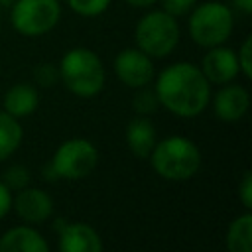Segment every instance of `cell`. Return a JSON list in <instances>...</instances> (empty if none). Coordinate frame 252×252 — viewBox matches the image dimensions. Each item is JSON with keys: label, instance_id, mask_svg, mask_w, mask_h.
I'll return each mask as SVG.
<instances>
[{"label": "cell", "instance_id": "1", "mask_svg": "<svg viewBox=\"0 0 252 252\" xmlns=\"http://www.w3.org/2000/svg\"><path fill=\"white\" fill-rule=\"evenodd\" d=\"M156 94L163 108L181 118L199 116L209 104L211 91L203 71L191 63L179 61L158 75Z\"/></svg>", "mask_w": 252, "mask_h": 252}, {"label": "cell", "instance_id": "2", "mask_svg": "<svg viewBox=\"0 0 252 252\" xmlns=\"http://www.w3.org/2000/svg\"><path fill=\"white\" fill-rule=\"evenodd\" d=\"M148 159L154 171L169 181L191 179L201 167V152L185 136H167L156 142Z\"/></svg>", "mask_w": 252, "mask_h": 252}, {"label": "cell", "instance_id": "3", "mask_svg": "<svg viewBox=\"0 0 252 252\" xmlns=\"http://www.w3.org/2000/svg\"><path fill=\"white\" fill-rule=\"evenodd\" d=\"M59 79H63L65 87L73 94L91 98L104 87V65L94 51L87 47H73L59 63Z\"/></svg>", "mask_w": 252, "mask_h": 252}, {"label": "cell", "instance_id": "4", "mask_svg": "<svg viewBox=\"0 0 252 252\" xmlns=\"http://www.w3.org/2000/svg\"><path fill=\"white\" fill-rule=\"evenodd\" d=\"M136 47L150 57L169 55L179 41V26L173 16L163 10L142 16L136 24Z\"/></svg>", "mask_w": 252, "mask_h": 252}, {"label": "cell", "instance_id": "5", "mask_svg": "<svg viewBox=\"0 0 252 252\" xmlns=\"http://www.w3.org/2000/svg\"><path fill=\"white\" fill-rule=\"evenodd\" d=\"M96 163H98L96 148L85 138H71L55 150L51 163L45 169V177L77 181L87 177L96 167Z\"/></svg>", "mask_w": 252, "mask_h": 252}, {"label": "cell", "instance_id": "6", "mask_svg": "<svg viewBox=\"0 0 252 252\" xmlns=\"http://www.w3.org/2000/svg\"><path fill=\"white\" fill-rule=\"evenodd\" d=\"M234 26L232 10L220 2H205L189 16V33L201 47L222 45Z\"/></svg>", "mask_w": 252, "mask_h": 252}, {"label": "cell", "instance_id": "7", "mask_svg": "<svg viewBox=\"0 0 252 252\" xmlns=\"http://www.w3.org/2000/svg\"><path fill=\"white\" fill-rule=\"evenodd\" d=\"M61 16L57 0H16L10 22L14 30L28 37H37L51 32Z\"/></svg>", "mask_w": 252, "mask_h": 252}, {"label": "cell", "instance_id": "8", "mask_svg": "<svg viewBox=\"0 0 252 252\" xmlns=\"http://www.w3.org/2000/svg\"><path fill=\"white\" fill-rule=\"evenodd\" d=\"M114 73L126 87L142 89L154 79L152 57L140 49H122L114 59Z\"/></svg>", "mask_w": 252, "mask_h": 252}, {"label": "cell", "instance_id": "9", "mask_svg": "<svg viewBox=\"0 0 252 252\" xmlns=\"http://www.w3.org/2000/svg\"><path fill=\"white\" fill-rule=\"evenodd\" d=\"M12 207L16 209L18 217L28 224H41L53 213L51 197L45 191L28 185L18 191L16 199H12Z\"/></svg>", "mask_w": 252, "mask_h": 252}, {"label": "cell", "instance_id": "10", "mask_svg": "<svg viewBox=\"0 0 252 252\" xmlns=\"http://www.w3.org/2000/svg\"><path fill=\"white\" fill-rule=\"evenodd\" d=\"M201 71L209 83H217V85L230 83L240 73L236 53L232 49L220 47V45L209 47V51L205 53V57L201 61Z\"/></svg>", "mask_w": 252, "mask_h": 252}, {"label": "cell", "instance_id": "11", "mask_svg": "<svg viewBox=\"0 0 252 252\" xmlns=\"http://www.w3.org/2000/svg\"><path fill=\"white\" fill-rule=\"evenodd\" d=\"M59 250L61 252H100L102 240L98 232L85 222H59Z\"/></svg>", "mask_w": 252, "mask_h": 252}, {"label": "cell", "instance_id": "12", "mask_svg": "<svg viewBox=\"0 0 252 252\" xmlns=\"http://www.w3.org/2000/svg\"><path fill=\"white\" fill-rule=\"evenodd\" d=\"M250 104V96L248 91L242 85H230L226 83L217 94H215V116L224 120V122H234L240 120Z\"/></svg>", "mask_w": 252, "mask_h": 252}, {"label": "cell", "instance_id": "13", "mask_svg": "<svg viewBox=\"0 0 252 252\" xmlns=\"http://www.w3.org/2000/svg\"><path fill=\"white\" fill-rule=\"evenodd\" d=\"M49 244L32 226H14L0 238V252H47Z\"/></svg>", "mask_w": 252, "mask_h": 252}, {"label": "cell", "instance_id": "14", "mask_svg": "<svg viewBox=\"0 0 252 252\" xmlns=\"http://www.w3.org/2000/svg\"><path fill=\"white\" fill-rule=\"evenodd\" d=\"M126 144L136 158L148 159V156L156 146V128L152 120L146 118L144 114L130 120V124L126 126Z\"/></svg>", "mask_w": 252, "mask_h": 252}, {"label": "cell", "instance_id": "15", "mask_svg": "<svg viewBox=\"0 0 252 252\" xmlns=\"http://www.w3.org/2000/svg\"><path fill=\"white\" fill-rule=\"evenodd\" d=\"M37 104H39V94L35 87L26 85V83H18L10 87L4 94V110L12 114L14 118H24V116L33 114Z\"/></svg>", "mask_w": 252, "mask_h": 252}, {"label": "cell", "instance_id": "16", "mask_svg": "<svg viewBox=\"0 0 252 252\" xmlns=\"http://www.w3.org/2000/svg\"><path fill=\"white\" fill-rule=\"evenodd\" d=\"M226 246L230 252H252V215L248 211L230 222Z\"/></svg>", "mask_w": 252, "mask_h": 252}, {"label": "cell", "instance_id": "17", "mask_svg": "<svg viewBox=\"0 0 252 252\" xmlns=\"http://www.w3.org/2000/svg\"><path fill=\"white\" fill-rule=\"evenodd\" d=\"M22 126L18 118L8 114L6 110H0V161L8 159L22 144Z\"/></svg>", "mask_w": 252, "mask_h": 252}, {"label": "cell", "instance_id": "18", "mask_svg": "<svg viewBox=\"0 0 252 252\" xmlns=\"http://www.w3.org/2000/svg\"><path fill=\"white\" fill-rule=\"evenodd\" d=\"M67 2L73 12H77L79 16H85V18L98 16L110 6V0H67Z\"/></svg>", "mask_w": 252, "mask_h": 252}, {"label": "cell", "instance_id": "19", "mask_svg": "<svg viewBox=\"0 0 252 252\" xmlns=\"http://www.w3.org/2000/svg\"><path fill=\"white\" fill-rule=\"evenodd\" d=\"M158 104H159V100H158L156 91L144 89V91H140V93L134 96V110H136L138 114H152V112H156Z\"/></svg>", "mask_w": 252, "mask_h": 252}, {"label": "cell", "instance_id": "20", "mask_svg": "<svg viewBox=\"0 0 252 252\" xmlns=\"http://www.w3.org/2000/svg\"><path fill=\"white\" fill-rule=\"evenodd\" d=\"M28 181H30V173L24 165H12L6 171L4 183L8 185V189H22V187L28 185Z\"/></svg>", "mask_w": 252, "mask_h": 252}, {"label": "cell", "instance_id": "21", "mask_svg": "<svg viewBox=\"0 0 252 252\" xmlns=\"http://www.w3.org/2000/svg\"><path fill=\"white\" fill-rule=\"evenodd\" d=\"M250 49H252V35H248V37L242 41V45H240V49H238V53H236V59H238V67H240V73H242L246 79H250V77H252V61H250Z\"/></svg>", "mask_w": 252, "mask_h": 252}, {"label": "cell", "instance_id": "22", "mask_svg": "<svg viewBox=\"0 0 252 252\" xmlns=\"http://www.w3.org/2000/svg\"><path fill=\"white\" fill-rule=\"evenodd\" d=\"M195 4H197V0H161L163 12H167L173 18L189 14L195 8Z\"/></svg>", "mask_w": 252, "mask_h": 252}, {"label": "cell", "instance_id": "23", "mask_svg": "<svg viewBox=\"0 0 252 252\" xmlns=\"http://www.w3.org/2000/svg\"><path fill=\"white\" fill-rule=\"evenodd\" d=\"M238 197H240V203L244 205V209H250L252 207V173L250 171H244V175L240 179Z\"/></svg>", "mask_w": 252, "mask_h": 252}, {"label": "cell", "instance_id": "24", "mask_svg": "<svg viewBox=\"0 0 252 252\" xmlns=\"http://www.w3.org/2000/svg\"><path fill=\"white\" fill-rule=\"evenodd\" d=\"M35 79L41 83V85H53L57 79H59V71H55L51 65H41V67H37L35 69Z\"/></svg>", "mask_w": 252, "mask_h": 252}, {"label": "cell", "instance_id": "25", "mask_svg": "<svg viewBox=\"0 0 252 252\" xmlns=\"http://www.w3.org/2000/svg\"><path fill=\"white\" fill-rule=\"evenodd\" d=\"M12 209V193L4 181H0V219L6 217V213Z\"/></svg>", "mask_w": 252, "mask_h": 252}, {"label": "cell", "instance_id": "26", "mask_svg": "<svg viewBox=\"0 0 252 252\" xmlns=\"http://www.w3.org/2000/svg\"><path fill=\"white\" fill-rule=\"evenodd\" d=\"M232 4H234L240 12H244V14H250V12H252V0H232Z\"/></svg>", "mask_w": 252, "mask_h": 252}, {"label": "cell", "instance_id": "27", "mask_svg": "<svg viewBox=\"0 0 252 252\" xmlns=\"http://www.w3.org/2000/svg\"><path fill=\"white\" fill-rule=\"evenodd\" d=\"M130 6H136V8H148V6H152L156 0H126Z\"/></svg>", "mask_w": 252, "mask_h": 252}]
</instances>
